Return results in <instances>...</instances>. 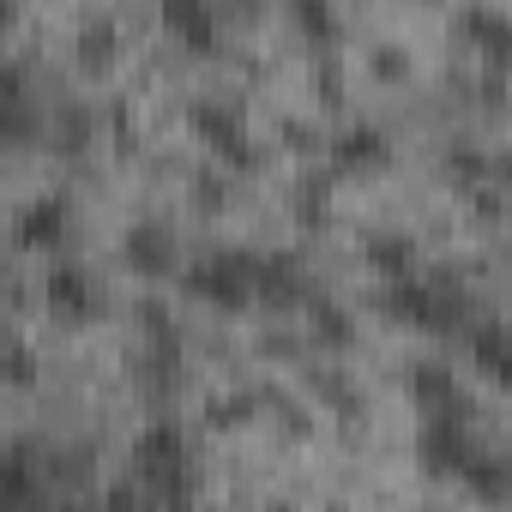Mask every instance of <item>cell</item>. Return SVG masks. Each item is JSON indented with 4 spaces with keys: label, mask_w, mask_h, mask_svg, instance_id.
<instances>
[{
    "label": "cell",
    "mask_w": 512,
    "mask_h": 512,
    "mask_svg": "<svg viewBox=\"0 0 512 512\" xmlns=\"http://www.w3.org/2000/svg\"><path fill=\"white\" fill-rule=\"evenodd\" d=\"M260 266L266 253L260 247H205L187 260L181 272V290L205 308H223V314H241L260 302Z\"/></svg>",
    "instance_id": "obj_4"
},
{
    "label": "cell",
    "mask_w": 512,
    "mask_h": 512,
    "mask_svg": "<svg viewBox=\"0 0 512 512\" xmlns=\"http://www.w3.org/2000/svg\"><path fill=\"white\" fill-rule=\"evenodd\" d=\"M368 266H374L386 284L410 278V272H416V241H410L404 229H380V235H368Z\"/></svg>",
    "instance_id": "obj_15"
},
{
    "label": "cell",
    "mask_w": 512,
    "mask_h": 512,
    "mask_svg": "<svg viewBox=\"0 0 512 512\" xmlns=\"http://www.w3.org/2000/svg\"><path fill=\"white\" fill-rule=\"evenodd\" d=\"M127 476L145 482V494L163 506V512H193V494H199V464H193V440L175 416H157L133 434L127 446Z\"/></svg>",
    "instance_id": "obj_2"
},
{
    "label": "cell",
    "mask_w": 512,
    "mask_h": 512,
    "mask_svg": "<svg viewBox=\"0 0 512 512\" xmlns=\"http://www.w3.org/2000/svg\"><path fill=\"white\" fill-rule=\"evenodd\" d=\"M79 49H85V61H109V49H115V25H109V19H85Z\"/></svg>",
    "instance_id": "obj_19"
},
{
    "label": "cell",
    "mask_w": 512,
    "mask_h": 512,
    "mask_svg": "<svg viewBox=\"0 0 512 512\" xmlns=\"http://www.w3.org/2000/svg\"><path fill=\"white\" fill-rule=\"evenodd\" d=\"M494 175H500V181L512 187V151H494Z\"/></svg>",
    "instance_id": "obj_22"
},
{
    "label": "cell",
    "mask_w": 512,
    "mask_h": 512,
    "mask_svg": "<svg viewBox=\"0 0 512 512\" xmlns=\"http://www.w3.org/2000/svg\"><path fill=\"white\" fill-rule=\"evenodd\" d=\"M187 127H193L199 145L217 151L223 163H253V133H247V121H241L235 103H223V97H193V103H187Z\"/></svg>",
    "instance_id": "obj_5"
},
{
    "label": "cell",
    "mask_w": 512,
    "mask_h": 512,
    "mask_svg": "<svg viewBox=\"0 0 512 512\" xmlns=\"http://www.w3.org/2000/svg\"><path fill=\"white\" fill-rule=\"evenodd\" d=\"M121 247H127V266H133L139 278H169V272H187L181 247H175V235H169L163 223H133Z\"/></svg>",
    "instance_id": "obj_11"
},
{
    "label": "cell",
    "mask_w": 512,
    "mask_h": 512,
    "mask_svg": "<svg viewBox=\"0 0 512 512\" xmlns=\"http://www.w3.org/2000/svg\"><path fill=\"white\" fill-rule=\"evenodd\" d=\"M103 512H163V506L145 494V482H133V476H115V482L103 488Z\"/></svg>",
    "instance_id": "obj_18"
},
{
    "label": "cell",
    "mask_w": 512,
    "mask_h": 512,
    "mask_svg": "<svg viewBox=\"0 0 512 512\" xmlns=\"http://www.w3.org/2000/svg\"><path fill=\"white\" fill-rule=\"evenodd\" d=\"M416 458H422L428 476L464 482V488H470L476 500H488V506L512 500V452H506L494 434H482L476 416H434V422H422Z\"/></svg>",
    "instance_id": "obj_1"
},
{
    "label": "cell",
    "mask_w": 512,
    "mask_h": 512,
    "mask_svg": "<svg viewBox=\"0 0 512 512\" xmlns=\"http://www.w3.org/2000/svg\"><path fill=\"white\" fill-rule=\"evenodd\" d=\"M410 404H416V416L422 422H434V416H476L470 410V392H464V380L446 368V362H434V356H422V362H410Z\"/></svg>",
    "instance_id": "obj_7"
},
{
    "label": "cell",
    "mask_w": 512,
    "mask_h": 512,
    "mask_svg": "<svg viewBox=\"0 0 512 512\" xmlns=\"http://www.w3.org/2000/svg\"><path fill=\"white\" fill-rule=\"evenodd\" d=\"M458 31H464L494 67H512V13H500V7H464V13H458Z\"/></svg>",
    "instance_id": "obj_13"
},
{
    "label": "cell",
    "mask_w": 512,
    "mask_h": 512,
    "mask_svg": "<svg viewBox=\"0 0 512 512\" xmlns=\"http://www.w3.org/2000/svg\"><path fill=\"white\" fill-rule=\"evenodd\" d=\"M67 229H73V205H67V193H31L19 211H13V247H25V253H55L61 241H67Z\"/></svg>",
    "instance_id": "obj_6"
},
{
    "label": "cell",
    "mask_w": 512,
    "mask_h": 512,
    "mask_svg": "<svg viewBox=\"0 0 512 512\" xmlns=\"http://www.w3.org/2000/svg\"><path fill=\"white\" fill-rule=\"evenodd\" d=\"M49 500L43 476H37V458L25 446H7V458H0V512H37Z\"/></svg>",
    "instance_id": "obj_12"
},
{
    "label": "cell",
    "mask_w": 512,
    "mask_h": 512,
    "mask_svg": "<svg viewBox=\"0 0 512 512\" xmlns=\"http://www.w3.org/2000/svg\"><path fill=\"white\" fill-rule=\"evenodd\" d=\"M380 163H392V133H386L380 121H350V127H338V139H332V169L362 175V169H380Z\"/></svg>",
    "instance_id": "obj_10"
},
{
    "label": "cell",
    "mask_w": 512,
    "mask_h": 512,
    "mask_svg": "<svg viewBox=\"0 0 512 512\" xmlns=\"http://www.w3.org/2000/svg\"><path fill=\"white\" fill-rule=\"evenodd\" d=\"M308 314H314V326H320V338H326V344H350V338H356L350 308H338L332 296H314V302H308Z\"/></svg>",
    "instance_id": "obj_17"
},
{
    "label": "cell",
    "mask_w": 512,
    "mask_h": 512,
    "mask_svg": "<svg viewBox=\"0 0 512 512\" xmlns=\"http://www.w3.org/2000/svg\"><path fill=\"white\" fill-rule=\"evenodd\" d=\"M37 512H73V506H55V500H43V506H37Z\"/></svg>",
    "instance_id": "obj_23"
},
{
    "label": "cell",
    "mask_w": 512,
    "mask_h": 512,
    "mask_svg": "<svg viewBox=\"0 0 512 512\" xmlns=\"http://www.w3.org/2000/svg\"><path fill=\"white\" fill-rule=\"evenodd\" d=\"M163 25H169L187 49H211V43H217V7H211V0H169V7H163Z\"/></svg>",
    "instance_id": "obj_14"
},
{
    "label": "cell",
    "mask_w": 512,
    "mask_h": 512,
    "mask_svg": "<svg viewBox=\"0 0 512 512\" xmlns=\"http://www.w3.org/2000/svg\"><path fill=\"white\" fill-rule=\"evenodd\" d=\"M290 19L314 37V43H338V31H344V19L332 13V7H320V0H296L290 7Z\"/></svg>",
    "instance_id": "obj_16"
},
{
    "label": "cell",
    "mask_w": 512,
    "mask_h": 512,
    "mask_svg": "<svg viewBox=\"0 0 512 512\" xmlns=\"http://www.w3.org/2000/svg\"><path fill=\"white\" fill-rule=\"evenodd\" d=\"M464 350H470V368H476L488 386L512 392V320H488V314H482V320L470 326Z\"/></svg>",
    "instance_id": "obj_9"
},
{
    "label": "cell",
    "mask_w": 512,
    "mask_h": 512,
    "mask_svg": "<svg viewBox=\"0 0 512 512\" xmlns=\"http://www.w3.org/2000/svg\"><path fill=\"white\" fill-rule=\"evenodd\" d=\"M43 302H49V314L91 320V314L103 308V284H97L79 260H49V266H43Z\"/></svg>",
    "instance_id": "obj_8"
},
{
    "label": "cell",
    "mask_w": 512,
    "mask_h": 512,
    "mask_svg": "<svg viewBox=\"0 0 512 512\" xmlns=\"http://www.w3.org/2000/svg\"><path fill=\"white\" fill-rule=\"evenodd\" d=\"M380 308L398 326H416L428 338H470V326L482 320L476 296L458 278H446V272H410L398 284H380Z\"/></svg>",
    "instance_id": "obj_3"
},
{
    "label": "cell",
    "mask_w": 512,
    "mask_h": 512,
    "mask_svg": "<svg viewBox=\"0 0 512 512\" xmlns=\"http://www.w3.org/2000/svg\"><path fill=\"white\" fill-rule=\"evenodd\" d=\"M253 416V398L247 392H229V398H211L205 404V422H247Z\"/></svg>",
    "instance_id": "obj_20"
},
{
    "label": "cell",
    "mask_w": 512,
    "mask_h": 512,
    "mask_svg": "<svg viewBox=\"0 0 512 512\" xmlns=\"http://www.w3.org/2000/svg\"><path fill=\"white\" fill-rule=\"evenodd\" d=\"M398 49H404V43H380L374 67H380V73H398V67H404V55H398Z\"/></svg>",
    "instance_id": "obj_21"
}]
</instances>
